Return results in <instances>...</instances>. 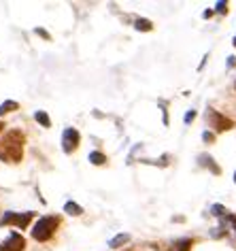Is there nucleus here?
Instances as JSON below:
<instances>
[{
    "label": "nucleus",
    "instance_id": "nucleus-18",
    "mask_svg": "<svg viewBox=\"0 0 236 251\" xmlns=\"http://www.w3.org/2000/svg\"><path fill=\"white\" fill-rule=\"evenodd\" d=\"M202 141H204V143H213V141H215V134L204 132V134H202Z\"/></svg>",
    "mask_w": 236,
    "mask_h": 251
},
{
    "label": "nucleus",
    "instance_id": "nucleus-24",
    "mask_svg": "<svg viewBox=\"0 0 236 251\" xmlns=\"http://www.w3.org/2000/svg\"><path fill=\"white\" fill-rule=\"evenodd\" d=\"M234 183H236V173H234Z\"/></svg>",
    "mask_w": 236,
    "mask_h": 251
},
{
    "label": "nucleus",
    "instance_id": "nucleus-21",
    "mask_svg": "<svg viewBox=\"0 0 236 251\" xmlns=\"http://www.w3.org/2000/svg\"><path fill=\"white\" fill-rule=\"evenodd\" d=\"M228 66H236V58H234V55L228 60Z\"/></svg>",
    "mask_w": 236,
    "mask_h": 251
},
{
    "label": "nucleus",
    "instance_id": "nucleus-12",
    "mask_svg": "<svg viewBox=\"0 0 236 251\" xmlns=\"http://www.w3.org/2000/svg\"><path fill=\"white\" fill-rule=\"evenodd\" d=\"M34 119L39 122L43 128H51V119H49V115L45 111H36V115H34Z\"/></svg>",
    "mask_w": 236,
    "mask_h": 251
},
{
    "label": "nucleus",
    "instance_id": "nucleus-1",
    "mask_svg": "<svg viewBox=\"0 0 236 251\" xmlns=\"http://www.w3.org/2000/svg\"><path fill=\"white\" fill-rule=\"evenodd\" d=\"M22 155H24V134L20 130H11L0 141V160L15 164V162L22 160Z\"/></svg>",
    "mask_w": 236,
    "mask_h": 251
},
{
    "label": "nucleus",
    "instance_id": "nucleus-11",
    "mask_svg": "<svg viewBox=\"0 0 236 251\" xmlns=\"http://www.w3.org/2000/svg\"><path fill=\"white\" fill-rule=\"evenodd\" d=\"M17 109H20V104H17L15 100H7V102L0 104V115H7V113L17 111Z\"/></svg>",
    "mask_w": 236,
    "mask_h": 251
},
{
    "label": "nucleus",
    "instance_id": "nucleus-20",
    "mask_svg": "<svg viewBox=\"0 0 236 251\" xmlns=\"http://www.w3.org/2000/svg\"><path fill=\"white\" fill-rule=\"evenodd\" d=\"M211 15H213V11H211V9H209V11H204V13H202V17H204V20H209Z\"/></svg>",
    "mask_w": 236,
    "mask_h": 251
},
{
    "label": "nucleus",
    "instance_id": "nucleus-22",
    "mask_svg": "<svg viewBox=\"0 0 236 251\" xmlns=\"http://www.w3.org/2000/svg\"><path fill=\"white\" fill-rule=\"evenodd\" d=\"M2 128H4V124H2V122H0V130H2Z\"/></svg>",
    "mask_w": 236,
    "mask_h": 251
},
{
    "label": "nucleus",
    "instance_id": "nucleus-8",
    "mask_svg": "<svg viewBox=\"0 0 236 251\" xmlns=\"http://www.w3.org/2000/svg\"><path fill=\"white\" fill-rule=\"evenodd\" d=\"M128 241H130V234H123V232H121V234H117V236L111 238V241H109V247H111V249H119V247H123V245H126Z\"/></svg>",
    "mask_w": 236,
    "mask_h": 251
},
{
    "label": "nucleus",
    "instance_id": "nucleus-6",
    "mask_svg": "<svg viewBox=\"0 0 236 251\" xmlns=\"http://www.w3.org/2000/svg\"><path fill=\"white\" fill-rule=\"evenodd\" d=\"M24 247H26V241L17 232H13L4 243H0V251H24Z\"/></svg>",
    "mask_w": 236,
    "mask_h": 251
},
{
    "label": "nucleus",
    "instance_id": "nucleus-13",
    "mask_svg": "<svg viewBox=\"0 0 236 251\" xmlns=\"http://www.w3.org/2000/svg\"><path fill=\"white\" fill-rule=\"evenodd\" d=\"M134 28L136 30H142V32H149V30L153 28V24L149 22V20H142V17H139V20L134 22Z\"/></svg>",
    "mask_w": 236,
    "mask_h": 251
},
{
    "label": "nucleus",
    "instance_id": "nucleus-17",
    "mask_svg": "<svg viewBox=\"0 0 236 251\" xmlns=\"http://www.w3.org/2000/svg\"><path fill=\"white\" fill-rule=\"evenodd\" d=\"M215 9L219 11V13H228V2H217Z\"/></svg>",
    "mask_w": 236,
    "mask_h": 251
},
{
    "label": "nucleus",
    "instance_id": "nucleus-9",
    "mask_svg": "<svg viewBox=\"0 0 236 251\" xmlns=\"http://www.w3.org/2000/svg\"><path fill=\"white\" fill-rule=\"evenodd\" d=\"M64 211L68 213V215H74V217L83 215V209H81V206H79L77 202H72V200H71V202H66V204H64Z\"/></svg>",
    "mask_w": 236,
    "mask_h": 251
},
{
    "label": "nucleus",
    "instance_id": "nucleus-19",
    "mask_svg": "<svg viewBox=\"0 0 236 251\" xmlns=\"http://www.w3.org/2000/svg\"><path fill=\"white\" fill-rule=\"evenodd\" d=\"M36 34H41L43 39H47V41H49V34H47V32H45V30H43V28H36Z\"/></svg>",
    "mask_w": 236,
    "mask_h": 251
},
{
    "label": "nucleus",
    "instance_id": "nucleus-23",
    "mask_svg": "<svg viewBox=\"0 0 236 251\" xmlns=\"http://www.w3.org/2000/svg\"><path fill=\"white\" fill-rule=\"evenodd\" d=\"M232 43H234V47H236V36H234V41H232Z\"/></svg>",
    "mask_w": 236,
    "mask_h": 251
},
{
    "label": "nucleus",
    "instance_id": "nucleus-14",
    "mask_svg": "<svg viewBox=\"0 0 236 251\" xmlns=\"http://www.w3.org/2000/svg\"><path fill=\"white\" fill-rule=\"evenodd\" d=\"M189 249H191V241H189V238H183V241H179L177 247H175V251H189Z\"/></svg>",
    "mask_w": 236,
    "mask_h": 251
},
{
    "label": "nucleus",
    "instance_id": "nucleus-7",
    "mask_svg": "<svg viewBox=\"0 0 236 251\" xmlns=\"http://www.w3.org/2000/svg\"><path fill=\"white\" fill-rule=\"evenodd\" d=\"M198 162H200L202 166H209V168H211V173H213V175H221V168L215 164V160L211 158V155L200 153V155H198Z\"/></svg>",
    "mask_w": 236,
    "mask_h": 251
},
{
    "label": "nucleus",
    "instance_id": "nucleus-10",
    "mask_svg": "<svg viewBox=\"0 0 236 251\" xmlns=\"http://www.w3.org/2000/svg\"><path fill=\"white\" fill-rule=\"evenodd\" d=\"M90 162L94 166H102V164H107V155L100 153V151H92L90 153Z\"/></svg>",
    "mask_w": 236,
    "mask_h": 251
},
{
    "label": "nucleus",
    "instance_id": "nucleus-16",
    "mask_svg": "<svg viewBox=\"0 0 236 251\" xmlns=\"http://www.w3.org/2000/svg\"><path fill=\"white\" fill-rule=\"evenodd\" d=\"M194 119H196V111H188V113H185V119H183V122L189 124V122H194Z\"/></svg>",
    "mask_w": 236,
    "mask_h": 251
},
{
    "label": "nucleus",
    "instance_id": "nucleus-5",
    "mask_svg": "<svg viewBox=\"0 0 236 251\" xmlns=\"http://www.w3.org/2000/svg\"><path fill=\"white\" fill-rule=\"evenodd\" d=\"M79 141H81V136L74 128H66L64 134H62V147H64L66 153H72L79 147Z\"/></svg>",
    "mask_w": 236,
    "mask_h": 251
},
{
    "label": "nucleus",
    "instance_id": "nucleus-3",
    "mask_svg": "<svg viewBox=\"0 0 236 251\" xmlns=\"http://www.w3.org/2000/svg\"><path fill=\"white\" fill-rule=\"evenodd\" d=\"M207 122H209V126L215 130V132H226V130L234 128L232 119H228L226 115H221V113L215 111V109H209L207 111Z\"/></svg>",
    "mask_w": 236,
    "mask_h": 251
},
{
    "label": "nucleus",
    "instance_id": "nucleus-4",
    "mask_svg": "<svg viewBox=\"0 0 236 251\" xmlns=\"http://www.w3.org/2000/svg\"><path fill=\"white\" fill-rule=\"evenodd\" d=\"M34 217V213L32 211H28V213H4L2 219H0V226H17V228H28V224H30V219Z\"/></svg>",
    "mask_w": 236,
    "mask_h": 251
},
{
    "label": "nucleus",
    "instance_id": "nucleus-2",
    "mask_svg": "<svg viewBox=\"0 0 236 251\" xmlns=\"http://www.w3.org/2000/svg\"><path fill=\"white\" fill-rule=\"evenodd\" d=\"M58 226H60V219L58 217H51V215L41 217L39 222L34 224V228H32V238H34V241L45 243V241H49V238L55 234Z\"/></svg>",
    "mask_w": 236,
    "mask_h": 251
},
{
    "label": "nucleus",
    "instance_id": "nucleus-15",
    "mask_svg": "<svg viewBox=\"0 0 236 251\" xmlns=\"http://www.w3.org/2000/svg\"><path fill=\"white\" fill-rule=\"evenodd\" d=\"M211 211H213V213H215V215H219V217H221V215H226V213H228V211H226V209H223V206H221V204H215V206H213V209H211Z\"/></svg>",
    "mask_w": 236,
    "mask_h": 251
}]
</instances>
